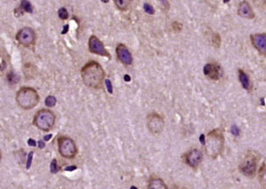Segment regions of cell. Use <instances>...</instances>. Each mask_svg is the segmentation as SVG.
I'll return each mask as SVG.
<instances>
[{
  "mask_svg": "<svg viewBox=\"0 0 266 189\" xmlns=\"http://www.w3.org/2000/svg\"><path fill=\"white\" fill-rule=\"evenodd\" d=\"M81 77L86 86L93 89H99L102 85L105 72L98 62L91 61L82 68Z\"/></svg>",
  "mask_w": 266,
  "mask_h": 189,
  "instance_id": "6da1fadb",
  "label": "cell"
},
{
  "mask_svg": "<svg viewBox=\"0 0 266 189\" xmlns=\"http://www.w3.org/2000/svg\"><path fill=\"white\" fill-rule=\"evenodd\" d=\"M225 138L222 130L220 129L210 131L205 141L206 153L212 159L217 158L224 150Z\"/></svg>",
  "mask_w": 266,
  "mask_h": 189,
  "instance_id": "7a4b0ae2",
  "label": "cell"
},
{
  "mask_svg": "<svg viewBox=\"0 0 266 189\" xmlns=\"http://www.w3.org/2000/svg\"><path fill=\"white\" fill-rule=\"evenodd\" d=\"M39 99L40 98L37 92L31 87H22L16 94L18 105L25 110L32 109L37 106Z\"/></svg>",
  "mask_w": 266,
  "mask_h": 189,
  "instance_id": "3957f363",
  "label": "cell"
},
{
  "mask_svg": "<svg viewBox=\"0 0 266 189\" xmlns=\"http://www.w3.org/2000/svg\"><path fill=\"white\" fill-rule=\"evenodd\" d=\"M259 156L255 151H248L242 159L239 169L243 175L249 178H253L256 173Z\"/></svg>",
  "mask_w": 266,
  "mask_h": 189,
  "instance_id": "277c9868",
  "label": "cell"
},
{
  "mask_svg": "<svg viewBox=\"0 0 266 189\" xmlns=\"http://www.w3.org/2000/svg\"><path fill=\"white\" fill-rule=\"evenodd\" d=\"M55 120V114L50 110L42 109L35 114L33 124L39 130L49 131L54 127Z\"/></svg>",
  "mask_w": 266,
  "mask_h": 189,
  "instance_id": "5b68a950",
  "label": "cell"
},
{
  "mask_svg": "<svg viewBox=\"0 0 266 189\" xmlns=\"http://www.w3.org/2000/svg\"><path fill=\"white\" fill-rule=\"evenodd\" d=\"M58 151L64 157L70 159L76 156L77 147L71 138L63 136L58 139Z\"/></svg>",
  "mask_w": 266,
  "mask_h": 189,
  "instance_id": "8992f818",
  "label": "cell"
},
{
  "mask_svg": "<svg viewBox=\"0 0 266 189\" xmlns=\"http://www.w3.org/2000/svg\"><path fill=\"white\" fill-rule=\"evenodd\" d=\"M146 125L152 135H160L164 130L165 121L160 114L152 113L146 118Z\"/></svg>",
  "mask_w": 266,
  "mask_h": 189,
  "instance_id": "52a82bcc",
  "label": "cell"
},
{
  "mask_svg": "<svg viewBox=\"0 0 266 189\" xmlns=\"http://www.w3.org/2000/svg\"><path fill=\"white\" fill-rule=\"evenodd\" d=\"M17 41L25 47L34 45L35 42V31L30 27H23L20 29L16 35Z\"/></svg>",
  "mask_w": 266,
  "mask_h": 189,
  "instance_id": "ba28073f",
  "label": "cell"
},
{
  "mask_svg": "<svg viewBox=\"0 0 266 189\" xmlns=\"http://www.w3.org/2000/svg\"><path fill=\"white\" fill-rule=\"evenodd\" d=\"M88 47H89V50H90L91 53L102 56H106L108 58H110V55L108 54V52L105 48L103 43L96 36L92 35L89 38Z\"/></svg>",
  "mask_w": 266,
  "mask_h": 189,
  "instance_id": "9c48e42d",
  "label": "cell"
},
{
  "mask_svg": "<svg viewBox=\"0 0 266 189\" xmlns=\"http://www.w3.org/2000/svg\"><path fill=\"white\" fill-rule=\"evenodd\" d=\"M250 41L254 47L266 58V34H255L250 35Z\"/></svg>",
  "mask_w": 266,
  "mask_h": 189,
  "instance_id": "30bf717a",
  "label": "cell"
},
{
  "mask_svg": "<svg viewBox=\"0 0 266 189\" xmlns=\"http://www.w3.org/2000/svg\"><path fill=\"white\" fill-rule=\"evenodd\" d=\"M202 159H203V154L201 152V151L197 149H194L190 151L189 153L186 154V164L192 168H197L202 162Z\"/></svg>",
  "mask_w": 266,
  "mask_h": 189,
  "instance_id": "8fae6325",
  "label": "cell"
},
{
  "mask_svg": "<svg viewBox=\"0 0 266 189\" xmlns=\"http://www.w3.org/2000/svg\"><path fill=\"white\" fill-rule=\"evenodd\" d=\"M116 56L119 61L125 64L130 65L132 63V56L127 47L124 44H118L116 47Z\"/></svg>",
  "mask_w": 266,
  "mask_h": 189,
  "instance_id": "7c38bea8",
  "label": "cell"
},
{
  "mask_svg": "<svg viewBox=\"0 0 266 189\" xmlns=\"http://www.w3.org/2000/svg\"><path fill=\"white\" fill-rule=\"evenodd\" d=\"M238 14L245 19L253 20L255 18V12L248 1H242L238 6Z\"/></svg>",
  "mask_w": 266,
  "mask_h": 189,
  "instance_id": "4fadbf2b",
  "label": "cell"
},
{
  "mask_svg": "<svg viewBox=\"0 0 266 189\" xmlns=\"http://www.w3.org/2000/svg\"><path fill=\"white\" fill-rule=\"evenodd\" d=\"M204 74L211 80H219L220 77V67L213 63H208L204 67Z\"/></svg>",
  "mask_w": 266,
  "mask_h": 189,
  "instance_id": "5bb4252c",
  "label": "cell"
},
{
  "mask_svg": "<svg viewBox=\"0 0 266 189\" xmlns=\"http://www.w3.org/2000/svg\"><path fill=\"white\" fill-rule=\"evenodd\" d=\"M239 80L242 84V86L245 90L249 91L252 88V84L250 82V79L249 78V76L243 71V70H239Z\"/></svg>",
  "mask_w": 266,
  "mask_h": 189,
  "instance_id": "9a60e30c",
  "label": "cell"
},
{
  "mask_svg": "<svg viewBox=\"0 0 266 189\" xmlns=\"http://www.w3.org/2000/svg\"><path fill=\"white\" fill-rule=\"evenodd\" d=\"M149 189H166L167 188V185L164 183V181L161 178H152L149 181L148 184Z\"/></svg>",
  "mask_w": 266,
  "mask_h": 189,
  "instance_id": "2e32d148",
  "label": "cell"
},
{
  "mask_svg": "<svg viewBox=\"0 0 266 189\" xmlns=\"http://www.w3.org/2000/svg\"><path fill=\"white\" fill-rule=\"evenodd\" d=\"M258 179L262 187L266 188V160L263 163L258 172Z\"/></svg>",
  "mask_w": 266,
  "mask_h": 189,
  "instance_id": "e0dca14e",
  "label": "cell"
},
{
  "mask_svg": "<svg viewBox=\"0 0 266 189\" xmlns=\"http://www.w3.org/2000/svg\"><path fill=\"white\" fill-rule=\"evenodd\" d=\"M114 1H115L116 7L122 11L126 10L130 3V0H114Z\"/></svg>",
  "mask_w": 266,
  "mask_h": 189,
  "instance_id": "ac0fdd59",
  "label": "cell"
},
{
  "mask_svg": "<svg viewBox=\"0 0 266 189\" xmlns=\"http://www.w3.org/2000/svg\"><path fill=\"white\" fill-rule=\"evenodd\" d=\"M20 8L22 9L23 12H28V13H32V12H33V7H32V5L30 4V2H29L28 0H21Z\"/></svg>",
  "mask_w": 266,
  "mask_h": 189,
  "instance_id": "d6986e66",
  "label": "cell"
},
{
  "mask_svg": "<svg viewBox=\"0 0 266 189\" xmlns=\"http://www.w3.org/2000/svg\"><path fill=\"white\" fill-rule=\"evenodd\" d=\"M211 42H212V45H213L214 47L219 48L220 47V45H221V38H220V35L218 33H214L212 35Z\"/></svg>",
  "mask_w": 266,
  "mask_h": 189,
  "instance_id": "ffe728a7",
  "label": "cell"
},
{
  "mask_svg": "<svg viewBox=\"0 0 266 189\" xmlns=\"http://www.w3.org/2000/svg\"><path fill=\"white\" fill-rule=\"evenodd\" d=\"M57 103V99L53 95H49L45 99V105L48 107H53Z\"/></svg>",
  "mask_w": 266,
  "mask_h": 189,
  "instance_id": "44dd1931",
  "label": "cell"
},
{
  "mask_svg": "<svg viewBox=\"0 0 266 189\" xmlns=\"http://www.w3.org/2000/svg\"><path fill=\"white\" fill-rule=\"evenodd\" d=\"M7 80L10 84H15L20 81V77H18L17 74H15L14 72H10L7 76Z\"/></svg>",
  "mask_w": 266,
  "mask_h": 189,
  "instance_id": "7402d4cb",
  "label": "cell"
},
{
  "mask_svg": "<svg viewBox=\"0 0 266 189\" xmlns=\"http://www.w3.org/2000/svg\"><path fill=\"white\" fill-rule=\"evenodd\" d=\"M59 171H60V167L58 166L57 159H53L51 161V164H50V172H51V173L56 174V173H58Z\"/></svg>",
  "mask_w": 266,
  "mask_h": 189,
  "instance_id": "603a6c76",
  "label": "cell"
},
{
  "mask_svg": "<svg viewBox=\"0 0 266 189\" xmlns=\"http://www.w3.org/2000/svg\"><path fill=\"white\" fill-rule=\"evenodd\" d=\"M58 17L61 19V20H67L68 17H69V13H68V11L64 8V7H62L58 10Z\"/></svg>",
  "mask_w": 266,
  "mask_h": 189,
  "instance_id": "cb8c5ba5",
  "label": "cell"
},
{
  "mask_svg": "<svg viewBox=\"0 0 266 189\" xmlns=\"http://www.w3.org/2000/svg\"><path fill=\"white\" fill-rule=\"evenodd\" d=\"M33 157H34V152L33 151H30L29 154H28V157H27V164H26V168L28 170L31 166V164H32V161H33Z\"/></svg>",
  "mask_w": 266,
  "mask_h": 189,
  "instance_id": "d4e9b609",
  "label": "cell"
},
{
  "mask_svg": "<svg viewBox=\"0 0 266 189\" xmlns=\"http://www.w3.org/2000/svg\"><path fill=\"white\" fill-rule=\"evenodd\" d=\"M144 10H145V12H146V13H148V14H153L154 13V9H153V7L149 5V4H145L144 5Z\"/></svg>",
  "mask_w": 266,
  "mask_h": 189,
  "instance_id": "484cf974",
  "label": "cell"
},
{
  "mask_svg": "<svg viewBox=\"0 0 266 189\" xmlns=\"http://www.w3.org/2000/svg\"><path fill=\"white\" fill-rule=\"evenodd\" d=\"M105 84H106V87H107V90L108 92V93L112 94L113 93V86H112V83L109 79H106L105 80Z\"/></svg>",
  "mask_w": 266,
  "mask_h": 189,
  "instance_id": "4316f807",
  "label": "cell"
},
{
  "mask_svg": "<svg viewBox=\"0 0 266 189\" xmlns=\"http://www.w3.org/2000/svg\"><path fill=\"white\" fill-rule=\"evenodd\" d=\"M255 5L259 7H266V0H253Z\"/></svg>",
  "mask_w": 266,
  "mask_h": 189,
  "instance_id": "83f0119b",
  "label": "cell"
},
{
  "mask_svg": "<svg viewBox=\"0 0 266 189\" xmlns=\"http://www.w3.org/2000/svg\"><path fill=\"white\" fill-rule=\"evenodd\" d=\"M231 133L233 135V136H239V134H240V130H239V129L237 128L236 125H233V126H232Z\"/></svg>",
  "mask_w": 266,
  "mask_h": 189,
  "instance_id": "f1b7e54d",
  "label": "cell"
},
{
  "mask_svg": "<svg viewBox=\"0 0 266 189\" xmlns=\"http://www.w3.org/2000/svg\"><path fill=\"white\" fill-rule=\"evenodd\" d=\"M173 28L176 31V32H179V31L182 29V24L178 23V22H174Z\"/></svg>",
  "mask_w": 266,
  "mask_h": 189,
  "instance_id": "f546056e",
  "label": "cell"
},
{
  "mask_svg": "<svg viewBox=\"0 0 266 189\" xmlns=\"http://www.w3.org/2000/svg\"><path fill=\"white\" fill-rule=\"evenodd\" d=\"M76 169H77V166H67V167H65V168H64V171L72 172V171H74V170H76Z\"/></svg>",
  "mask_w": 266,
  "mask_h": 189,
  "instance_id": "4dcf8cb0",
  "label": "cell"
},
{
  "mask_svg": "<svg viewBox=\"0 0 266 189\" xmlns=\"http://www.w3.org/2000/svg\"><path fill=\"white\" fill-rule=\"evenodd\" d=\"M27 143H28V145H29V146H33V147H35V146H36V142H35V140H33L32 138L28 139Z\"/></svg>",
  "mask_w": 266,
  "mask_h": 189,
  "instance_id": "1f68e13d",
  "label": "cell"
},
{
  "mask_svg": "<svg viewBox=\"0 0 266 189\" xmlns=\"http://www.w3.org/2000/svg\"><path fill=\"white\" fill-rule=\"evenodd\" d=\"M199 140H200V142L203 144V145H205V136L204 135H201L200 136V138H199Z\"/></svg>",
  "mask_w": 266,
  "mask_h": 189,
  "instance_id": "d6a6232c",
  "label": "cell"
},
{
  "mask_svg": "<svg viewBox=\"0 0 266 189\" xmlns=\"http://www.w3.org/2000/svg\"><path fill=\"white\" fill-rule=\"evenodd\" d=\"M68 30H69V26H68V25H65V26H64V29H63V31H62V34H63V35H65V34L68 32Z\"/></svg>",
  "mask_w": 266,
  "mask_h": 189,
  "instance_id": "836d02e7",
  "label": "cell"
},
{
  "mask_svg": "<svg viewBox=\"0 0 266 189\" xmlns=\"http://www.w3.org/2000/svg\"><path fill=\"white\" fill-rule=\"evenodd\" d=\"M38 144H39L38 146H39L40 149H43V148L45 147V143H44L43 141H42V140H40V141L38 142Z\"/></svg>",
  "mask_w": 266,
  "mask_h": 189,
  "instance_id": "e575fe53",
  "label": "cell"
},
{
  "mask_svg": "<svg viewBox=\"0 0 266 189\" xmlns=\"http://www.w3.org/2000/svg\"><path fill=\"white\" fill-rule=\"evenodd\" d=\"M52 137V135L51 134H49V135H48V136H45L44 137H43V140L45 141V142H48V141H49L50 140V138Z\"/></svg>",
  "mask_w": 266,
  "mask_h": 189,
  "instance_id": "d590c367",
  "label": "cell"
},
{
  "mask_svg": "<svg viewBox=\"0 0 266 189\" xmlns=\"http://www.w3.org/2000/svg\"><path fill=\"white\" fill-rule=\"evenodd\" d=\"M124 81H125V82H130V79H131V78H130V77L129 75H127V74H126V75H124Z\"/></svg>",
  "mask_w": 266,
  "mask_h": 189,
  "instance_id": "8d00e7d4",
  "label": "cell"
},
{
  "mask_svg": "<svg viewBox=\"0 0 266 189\" xmlns=\"http://www.w3.org/2000/svg\"><path fill=\"white\" fill-rule=\"evenodd\" d=\"M229 1H230V0H223V2H224V3H225V4H227V3H228V2H229Z\"/></svg>",
  "mask_w": 266,
  "mask_h": 189,
  "instance_id": "74e56055",
  "label": "cell"
},
{
  "mask_svg": "<svg viewBox=\"0 0 266 189\" xmlns=\"http://www.w3.org/2000/svg\"><path fill=\"white\" fill-rule=\"evenodd\" d=\"M102 1L103 3H108V1H109V0H102Z\"/></svg>",
  "mask_w": 266,
  "mask_h": 189,
  "instance_id": "f35d334b",
  "label": "cell"
}]
</instances>
